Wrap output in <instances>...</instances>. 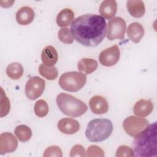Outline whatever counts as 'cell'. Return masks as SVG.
I'll return each instance as SVG.
<instances>
[{"label": "cell", "instance_id": "1", "mask_svg": "<svg viewBox=\"0 0 157 157\" xmlns=\"http://www.w3.org/2000/svg\"><path fill=\"white\" fill-rule=\"evenodd\" d=\"M71 31L74 39L82 45L96 47L104 39L106 21L96 14L83 15L72 21Z\"/></svg>", "mask_w": 157, "mask_h": 157}, {"label": "cell", "instance_id": "2", "mask_svg": "<svg viewBox=\"0 0 157 157\" xmlns=\"http://www.w3.org/2000/svg\"><path fill=\"white\" fill-rule=\"evenodd\" d=\"M156 122L148 124L137 135L133 141L134 156L139 157L157 156Z\"/></svg>", "mask_w": 157, "mask_h": 157}, {"label": "cell", "instance_id": "3", "mask_svg": "<svg viewBox=\"0 0 157 157\" xmlns=\"http://www.w3.org/2000/svg\"><path fill=\"white\" fill-rule=\"evenodd\" d=\"M56 104L59 110L64 115L72 117L81 116L88 110L86 104L82 101L64 93L58 94Z\"/></svg>", "mask_w": 157, "mask_h": 157}, {"label": "cell", "instance_id": "4", "mask_svg": "<svg viewBox=\"0 0 157 157\" xmlns=\"http://www.w3.org/2000/svg\"><path fill=\"white\" fill-rule=\"evenodd\" d=\"M113 131V124L110 120L98 118L91 120L85 131L88 140L93 142H102L107 139Z\"/></svg>", "mask_w": 157, "mask_h": 157}, {"label": "cell", "instance_id": "5", "mask_svg": "<svg viewBox=\"0 0 157 157\" xmlns=\"http://www.w3.org/2000/svg\"><path fill=\"white\" fill-rule=\"evenodd\" d=\"M86 82V76L82 72L72 71L63 74L58 83L60 87L66 91L75 92L82 88Z\"/></svg>", "mask_w": 157, "mask_h": 157}, {"label": "cell", "instance_id": "6", "mask_svg": "<svg viewBox=\"0 0 157 157\" xmlns=\"http://www.w3.org/2000/svg\"><path fill=\"white\" fill-rule=\"evenodd\" d=\"M148 124V121L144 118L129 116L123 121V127L128 135L135 137L145 129Z\"/></svg>", "mask_w": 157, "mask_h": 157}, {"label": "cell", "instance_id": "7", "mask_svg": "<svg viewBox=\"0 0 157 157\" xmlns=\"http://www.w3.org/2000/svg\"><path fill=\"white\" fill-rule=\"evenodd\" d=\"M126 22L121 17H113L109 20L107 29V38L110 40L123 39L126 31Z\"/></svg>", "mask_w": 157, "mask_h": 157}, {"label": "cell", "instance_id": "8", "mask_svg": "<svg viewBox=\"0 0 157 157\" xmlns=\"http://www.w3.org/2000/svg\"><path fill=\"white\" fill-rule=\"evenodd\" d=\"M45 86V82L38 76L31 77L25 86V94L28 98L35 100L43 93Z\"/></svg>", "mask_w": 157, "mask_h": 157}, {"label": "cell", "instance_id": "9", "mask_svg": "<svg viewBox=\"0 0 157 157\" xmlns=\"http://www.w3.org/2000/svg\"><path fill=\"white\" fill-rule=\"evenodd\" d=\"M120 51L118 45H115L102 50L99 56V63L105 66H112L119 61Z\"/></svg>", "mask_w": 157, "mask_h": 157}, {"label": "cell", "instance_id": "10", "mask_svg": "<svg viewBox=\"0 0 157 157\" xmlns=\"http://www.w3.org/2000/svg\"><path fill=\"white\" fill-rule=\"evenodd\" d=\"M18 147V141L15 136L8 132L0 135V154L4 155L14 151Z\"/></svg>", "mask_w": 157, "mask_h": 157}, {"label": "cell", "instance_id": "11", "mask_svg": "<svg viewBox=\"0 0 157 157\" xmlns=\"http://www.w3.org/2000/svg\"><path fill=\"white\" fill-rule=\"evenodd\" d=\"M89 105L92 112L95 114H104L109 110V104L107 100L99 95L93 96L90 100Z\"/></svg>", "mask_w": 157, "mask_h": 157}, {"label": "cell", "instance_id": "12", "mask_svg": "<svg viewBox=\"0 0 157 157\" xmlns=\"http://www.w3.org/2000/svg\"><path fill=\"white\" fill-rule=\"evenodd\" d=\"M58 129L66 134H73L76 133L80 129V124L78 121L70 118H64L58 123Z\"/></svg>", "mask_w": 157, "mask_h": 157}, {"label": "cell", "instance_id": "13", "mask_svg": "<svg viewBox=\"0 0 157 157\" xmlns=\"http://www.w3.org/2000/svg\"><path fill=\"white\" fill-rule=\"evenodd\" d=\"M153 110V104L150 99H140L134 105L133 112L137 116L145 117L150 115Z\"/></svg>", "mask_w": 157, "mask_h": 157}, {"label": "cell", "instance_id": "14", "mask_svg": "<svg viewBox=\"0 0 157 157\" xmlns=\"http://www.w3.org/2000/svg\"><path fill=\"white\" fill-rule=\"evenodd\" d=\"M58 59V53L53 46L48 45L43 49L41 53V59L44 65L52 67L56 63Z\"/></svg>", "mask_w": 157, "mask_h": 157}, {"label": "cell", "instance_id": "15", "mask_svg": "<svg viewBox=\"0 0 157 157\" xmlns=\"http://www.w3.org/2000/svg\"><path fill=\"white\" fill-rule=\"evenodd\" d=\"M34 18V12L28 6L21 7L16 13V20L21 25H27L31 23Z\"/></svg>", "mask_w": 157, "mask_h": 157}, {"label": "cell", "instance_id": "16", "mask_svg": "<svg viewBox=\"0 0 157 157\" xmlns=\"http://www.w3.org/2000/svg\"><path fill=\"white\" fill-rule=\"evenodd\" d=\"M117 11V4L115 0H105L101 2L99 13L103 18L111 19L113 18Z\"/></svg>", "mask_w": 157, "mask_h": 157}, {"label": "cell", "instance_id": "17", "mask_svg": "<svg viewBox=\"0 0 157 157\" xmlns=\"http://www.w3.org/2000/svg\"><path fill=\"white\" fill-rule=\"evenodd\" d=\"M127 35L131 41L139 43L144 35V27L138 22H133L128 27Z\"/></svg>", "mask_w": 157, "mask_h": 157}, {"label": "cell", "instance_id": "18", "mask_svg": "<svg viewBox=\"0 0 157 157\" xmlns=\"http://www.w3.org/2000/svg\"><path fill=\"white\" fill-rule=\"evenodd\" d=\"M126 7L131 15L135 18L142 17L145 12V5L142 1H128Z\"/></svg>", "mask_w": 157, "mask_h": 157}, {"label": "cell", "instance_id": "19", "mask_svg": "<svg viewBox=\"0 0 157 157\" xmlns=\"http://www.w3.org/2000/svg\"><path fill=\"white\" fill-rule=\"evenodd\" d=\"M74 19V12L68 8L61 10L56 17V23L59 27H66L71 25Z\"/></svg>", "mask_w": 157, "mask_h": 157}, {"label": "cell", "instance_id": "20", "mask_svg": "<svg viewBox=\"0 0 157 157\" xmlns=\"http://www.w3.org/2000/svg\"><path fill=\"white\" fill-rule=\"evenodd\" d=\"M98 67V62L92 58H83L79 60L77 64L78 71L85 72L86 74H90L96 70Z\"/></svg>", "mask_w": 157, "mask_h": 157}, {"label": "cell", "instance_id": "21", "mask_svg": "<svg viewBox=\"0 0 157 157\" xmlns=\"http://www.w3.org/2000/svg\"><path fill=\"white\" fill-rule=\"evenodd\" d=\"M6 72L11 79L18 80L23 75V67L20 63L13 62L7 66Z\"/></svg>", "mask_w": 157, "mask_h": 157}, {"label": "cell", "instance_id": "22", "mask_svg": "<svg viewBox=\"0 0 157 157\" xmlns=\"http://www.w3.org/2000/svg\"><path fill=\"white\" fill-rule=\"evenodd\" d=\"M14 133L18 139L22 142L28 141L32 136V131L31 129L25 124L17 126L14 130Z\"/></svg>", "mask_w": 157, "mask_h": 157}, {"label": "cell", "instance_id": "23", "mask_svg": "<svg viewBox=\"0 0 157 157\" xmlns=\"http://www.w3.org/2000/svg\"><path fill=\"white\" fill-rule=\"evenodd\" d=\"M39 72L42 77L49 80H55L58 75V70L55 67H48L43 64L39 66Z\"/></svg>", "mask_w": 157, "mask_h": 157}, {"label": "cell", "instance_id": "24", "mask_svg": "<svg viewBox=\"0 0 157 157\" xmlns=\"http://www.w3.org/2000/svg\"><path fill=\"white\" fill-rule=\"evenodd\" d=\"M34 110L37 117H44L48 113V105L45 101L40 99L35 103Z\"/></svg>", "mask_w": 157, "mask_h": 157}, {"label": "cell", "instance_id": "25", "mask_svg": "<svg viewBox=\"0 0 157 157\" xmlns=\"http://www.w3.org/2000/svg\"><path fill=\"white\" fill-rule=\"evenodd\" d=\"M58 37L61 42L66 44H72L74 40L71 31L67 28H63L60 29L58 33Z\"/></svg>", "mask_w": 157, "mask_h": 157}, {"label": "cell", "instance_id": "26", "mask_svg": "<svg viewBox=\"0 0 157 157\" xmlns=\"http://www.w3.org/2000/svg\"><path fill=\"white\" fill-rule=\"evenodd\" d=\"M1 117H3L8 114L10 110V105L9 98L6 96L2 88H1Z\"/></svg>", "mask_w": 157, "mask_h": 157}, {"label": "cell", "instance_id": "27", "mask_svg": "<svg viewBox=\"0 0 157 157\" xmlns=\"http://www.w3.org/2000/svg\"><path fill=\"white\" fill-rule=\"evenodd\" d=\"M115 156L118 157H132L134 156V152L130 147L126 145H121L117 148Z\"/></svg>", "mask_w": 157, "mask_h": 157}, {"label": "cell", "instance_id": "28", "mask_svg": "<svg viewBox=\"0 0 157 157\" xmlns=\"http://www.w3.org/2000/svg\"><path fill=\"white\" fill-rule=\"evenodd\" d=\"M43 156L44 157L48 156H63V153L61 148L56 145H53L48 147L45 149Z\"/></svg>", "mask_w": 157, "mask_h": 157}, {"label": "cell", "instance_id": "29", "mask_svg": "<svg viewBox=\"0 0 157 157\" xmlns=\"http://www.w3.org/2000/svg\"><path fill=\"white\" fill-rule=\"evenodd\" d=\"M86 156H104V150L97 145L90 146L86 151Z\"/></svg>", "mask_w": 157, "mask_h": 157}, {"label": "cell", "instance_id": "30", "mask_svg": "<svg viewBox=\"0 0 157 157\" xmlns=\"http://www.w3.org/2000/svg\"><path fill=\"white\" fill-rule=\"evenodd\" d=\"M86 151L85 150V148L83 147L81 145H74L71 151H70V156L74 157V156H85Z\"/></svg>", "mask_w": 157, "mask_h": 157}]
</instances>
